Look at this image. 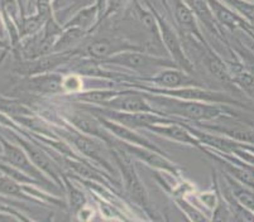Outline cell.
Returning a JSON list of instances; mask_svg holds the SVG:
<instances>
[{"label":"cell","mask_w":254,"mask_h":222,"mask_svg":"<svg viewBox=\"0 0 254 222\" xmlns=\"http://www.w3.org/2000/svg\"><path fill=\"white\" fill-rule=\"evenodd\" d=\"M95 3V0H73V4H71V8H68L67 10H72L76 11L77 9L80 8H84V6L87 5H91V4Z\"/></svg>","instance_id":"cell-29"},{"label":"cell","mask_w":254,"mask_h":222,"mask_svg":"<svg viewBox=\"0 0 254 222\" xmlns=\"http://www.w3.org/2000/svg\"><path fill=\"white\" fill-rule=\"evenodd\" d=\"M185 3L190 6L197 22L209 32L212 38H215L218 46L229 47V42L226 39L225 33L221 31V27L216 22L207 0H185Z\"/></svg>","instance_id":"cell-13"},{"label":"cell","mask_w":254,"mask_h":222,"mask_svg":"<svg viewBox=\"0 0 254 222\" xmlns=\"http://www.w3.org/2000/svg\"><path fill=\"white\" fill-rule=\"evenodd\" d=\"M161 3H162L163 8H165V10L167 11V13H170V8H168V4H167V0H159Z\"/></svg>","instance_id":"cell-33"},{"label":"cell","mask_w":254,"mask_h":222,"mask_svg":"<svg viewBox=\"0 0 254 222\" xmlns=\"http://www.w3.org/2000/svg\"><path fill=\"white\" fill-rule=\"evenodd\" d=\"M177 205H179L180 207L184 210L185 214H187L189 219L193 220V221H200V220H205L204 215L200 214V212H198L196 208H193V206H191L190 203L187 202V201L177 200Z\"/></svg>","instance_id":"cell-27"},{"label":"cell","mask_w":254,"mask_h":222,"mask_svg":"<svg viewBox=\"0 0 254 222\" xmlns=\"http://www.w3.org/2000/svg\"><path fill=\"white\" fill-rule=\"evenodd\" d=\"M127 89H92L86 90V91H80L76 94H71V97L77 103L82 104V105H91V106H105L106 104L112 101L114 97L119 96L120 94H123Z\"/></svg>","instance_id":"cell-18"},{"label":"cell","mask_w":254,"mask_h":222,"mask_svg":"<svg viewBox=\"0 0 254 222\" xmlns=\"http://www.w3.org/2000/svg\"><path fill=\"white\" fill-rule=\"evenodd\" d=\"M0 145L3 148L1 154H0V161L10 164L17 169L24 172L25 174H28L29 177L34 178L39 183V186H42L45 189L56 191L57 187L51 182L50 177H47L42 170L37 168L36 164L31 161L28 154L19 144H17L15 142L10 143L5 136L0 134Z\"/></svg>","instance_id":"cell-5"},{"label":"cell","mask_w":254,"mask_h":222,"mask_svg":"<svg viewBox=\"0 0 254 222\" xmlns=\"http://www.w3.org/2000/svg\"><path fill=\"white\" fill-rule=\"evenodd\" d=\"M11 50V46L9 42H5L3 41V39H0V51H5V52H8V51Z\"/></svg>","instance_id":"cell-31"},{"label":"cell","mask_w":254,"mask_h":222,"mask_svg":"<svg viewBox=\"0 0 254 222\" xmlns=\"http://www.w3.org/2000/svg\"><path fill=\"white\" fill-rule=\"evenodd\" d=\"M0 112L8 115L11 119L18 120L20 117L34 115L33 110L29 109L24 103L5 96H0Z\"/></svg>","instance_id":"cell-21"},{"label":"cell","mask_w":254,"mask_h":222,"mask_svg":"<svg viewBox=\"0 0 254 222\" xmlns=\"http://www.w3.org/2000/svg\"><path fill=\"white\" fill-rule=\"evenodd\" d=\"M0 39L3 41L9 42V33H8V28H6L5 19H4L3 10H1V5H0ZM10 43V42H9Z\"/></svg>","instance_id":"cell-28"},{"label":"cell","mask_w":254,"mask_h":222,"mask_svg":"<svg viewBox=\"0 0 254 222\" xmlns=\"http://www.w3.org/2000/svg\"><path fill=\"white\" fill-rule=\"evenodd\" d=\"M109 147L115 164H117L118 172L122 174V179H123L128 196L138 206H140L144 210H148V192L145 189L144 184H143L142 179L139 178L137 169H135L134 158L119 144L117 138L112 144H109Z\"/></svg>","instance_id":"cell-4"},{"label":"cell","mask_w":254,"mask_h":222,"mask_svg":"<svg viewBox=\"0 0 254 222\" xmlns=\"http://www.w3.org/2000/svg\"><path fill=\"white\" fill-rule=\"evenodd\" d=\"M101 108L113 109L118 111H127V112H159L145 97L142 91L127 87L123 94L114 97L112 101ZM162 114V112H161Z\"/></svg>","instance_id":"cell-12"},{"label":"cell","mask_w":254,"mask_h":222,"mask_svg":"<svg viewBox=\"0 0 254 222\" xmlns=\"http://www.w3.org/2000/svg\"><path fill=\"white\" fill-rule=\"evenodd\" d=\"M142 92L159 112H162L165 115H170V116L175 115L177 119H186L190 120V121L197 122H211L216 121L219 119H223L225 116L237 117V112L232 111L229 105H224V104L181 100V99L166 96V95L151 94V92L145 91Z\"/></svg>","instance_id":"cell-1"},{"label":"cell","mask_w":254,"mask_h":222,"mask_svg":"<svg viewBox=\"0 0 254 222\" xmlns=\"http://www.w3.org/2000/svg\"><path fill=\"white\" fill-rule=\"evenodd\" d=\"M64 186L66 187L68 192V197H70V207L72 214L77 215V212L85 207L86 205V198H85L84 193L75 186H72L71 180L68 179L66 175H64Z\"/></svg>","instance_id":"cell-24"},{"label":"cell","mask_w":254,"mask_h":222,"mask_svg":"<svg viewBox=\"0 0 254 222\" xmlns=\"http://www.w3.org/2000/svg\"><path fill=\"white\" fill-rule=\"evenodd\" d=\"M95 4L99 9V14H100V19L103 17L104 11H105V5H106V0H95ZM99 25H100V20H99Z\"/></svg>","instance_id":"cell-30"},{"label":"cell","mask_w":254,"mask_h":222,"mask_svg":"<svg viewBox=\"0 0 254 222\" xmlns=\"http://www.w3.org/2000/svg\"><path fill=\"white\" fill-rule=\"evenodd\" d=\"M130 3L131 0H106L105 11L100 19V24H103V22L108 20L110 17H114L117 14L126 10Z\"/></svg>","instance_id":"cell-25"},{"label":"cell","mask_w":254,"mask_h":222,"mask_svg":"<svg viewBox=\"0 0 254 222\" xmlns=\"http://www.w3.org/2000/svg\"><path fill=\"white\" fill-rule=\"evenodd\" d=\"M147 130L157 134V135L165 136V138L175 140L177 143L182 144L191 145V147L200 148L201 143L187 128L186 124H182L181 121H173V122H165V124H156L152 125Z\"/></svg>","instance_id":"cell-15"},{"label":"cell","mask_w":254,"mask_h":222,"mask_svg":"<svg viewBox=\"0 0 254 222\" xmlns=\"http://www.w3.org/2000/svg\"><path fill=\"white\" fill-rule=\"evenodd\" d=\"M224 180H225L228 187H229L230 192L233 193L235 200L240 205L244 206L247 210H249V211L254 214V189L246 186V184H243L239 180H237L234 177L228 174V173H224Z\"/></svg>","instance_id":"cell-20"},{"label":"cell","mask_w":254,"mask_h":222,"mask_svg":"<svg viewBox=\"0 0 254 222\" xmlns=\"http://www.w3.org/2000/svg\"><path fill=\"white\" fill-rule=\"evenodd\" d=\"M145 3L148 4L149 8L152 9V11L154 13L157 18V22L159 25V33H161V39L163 42V46H165L166 51L168 52L170 57L172 58V61L177 64V67L189 73H193L195 71V64L191 61V58L187 55L186 50H185L184 41H182L181 34L177 33L175 29H173L172 25L166 20V18L163 17L162 14L158 13L157 8L154 6V4L149 3L145 0Z\"/></svg>","instance_id":"cell-6"},{"label":"cell","mask_w":254,"mask_h":222,"mask_svg":"<svg viewBox=\"0 0 254 222\" xmlns=\"http://www.w3.org/2000/svg\"><path fill=\"white\" fill-rule=\"evenodd\" d=\"M147 1H149V3H152V0H147Z\"/></svg>","instance_id":"cell-34"},{"label":"cell","mask_w":254,"mask_h":222,"mask_svg":"<svg viewBox=\"0 0 254 222\" xmlns=\"http://www.w3.org/2000/svg\"><path fill=\"white\" fill-rule=\"evenodd\" d=\"M167 4L180 31L195 37L200 42H206L195 14L192 13L190 6L185 3V0H167Z\"/></svg>","instance_id":"cell-14"},{"label":"cell","mask_w":254,"mask_h":222,"mask_svg":"<svg viewBox=\"0 0 254 222\" xmlns=\"http://www.w3.org/2000/svg\"><path fill=\"white\" fill-rule=\"evenodd\" d=\"M210 8H211L212 14L215 17L216 22L220 25L221 29L225 28L229 32H235L238 29H242L246 32L249 37L254 36V27L240 14L233 10L230 6L223 3L221 0H207Z\"/></svg>","instance_id":"cell-11"},{"label":"cell","mask_w":254,"mask_h":222,"mask_svg":"<svg viewBox=\"0 0 254 222\" xmlns=\"http://www.w3.org/2000/svg\"><path fill=\"white\" fill-rule=\"evenodd\" d=\"M130 81H137V82L147 83L149 86L158 87V89H182V87H191V86H205V83L193 77L192 73H189L184 69L175 67V68H165L161 69L158 72L149 76H138V77H130L128 81L123 82H130Z\"/></svg>","instance_id":"cell-7"},{"label":"cell","mask_w":254,"mask_h":222,"mask_svg":"<svg viewBox=\"0 0 254 222\" xmlns=\"http://www.w3.org/2000/svg\"><path fill=\"white\" fill-rule=\"evenodd\" d=\"M95 116H98V115H95ZM98 117L100 119L101 124L104 125V128L109 131L113 136H115V138L119 139V140H122V142L130 143V144L140 145V147L151 148V149L162 152V150L159 149L157 145H154L151 140H148V139L144 138L142 134L138 133L135 129L124 126V125L119 124V122H115V121H113V120L106 119V117H104V116H98Z\"/></svg>","instance_id":"cell-16"},{"label":"cell","mask_w":254,"mask_h":222,"mask_svg":"<svg viewBox=\"0 0 254 222\" xmlns=\"http://www.w3.org/2000/svg\"><path fill=\"white\" fill-rule=\"evenodd\" d=\"M80 48L86 57L94 58L99 62L123 51H143V48L138 43H131L127 39L120 38H96L87 42L84 46H80Z\"/></svg>","instance_id":"cell-8"},{"label":"cell","mask_w":254,"mask_h":222,"mask_svg":"<svg viewBox=\"0 0 254 222\" xmlns=\"http://www.w3.org/2000/svg\"><path fill=\"white\" fill-rule=\"evenodd\" d=\"M118 142L127 152L130 154L134 159L143 162L147 166H152V168H156V169L163 170V172L172 173V174H179V168L175 163H173L171 159H168L167 157L163 154L162 152H158V150L151 149V148L140 147V145L130 144V143L122 142L118 139Z\"/></svg>","instance_id":"cell-9"},{"label":"cell","mask_w":254,"mask_h":222,"mask_svg":"<svg viewBox=\"0 0 254 222\" xmlns=\"http://www.w3.org/2000/svg\"><path fill=\"white\" fill-rule=\"evenodd\" d=\"M99 20H100V14H99L98 6L94 3L91 5L84 6V8H80L73 11L71 17L64 23V27L80 28V29H84V31L89 32V34H91L92 31H95L99 27Z\"/></svg>","instance_id":"cell-17"},{"label":"cell","mask_w":254,"mask_h":222,"mask_svg":"<svg viewBox=\"0 0 254 222\" xmlns=\"http://www.w3.org/2000/svg\"><path fill=\"white\" fill-rule=\"evenodd\" d=\"M230 51L234 53V56L237 57V59L239 61V63L242 64L244 69L249 75H252L254 77V52L248 48L247 46H244L242 42H239L237 39L235 43L230 45L229 43Z\"/></svg>","instance_id":"cell-23"},{"label":"cell","mask_w":254,"mask_h":222,"mask_svg":"<svg viewBox=\"0 0 254 222\" xmlns=\"http://www.w3.org/2000/svg\"><path fill=\"white\" fill-rule=\"evenodd\" d=\"M104 66L120 67V68L134 71L142 76H149L165 68H175L177 64L165 56H157L144 51L130 50L123 51L109 58L100 61ZM140 77V76H139Z\"/></svg>","instance_id":"cell-3"},{"label":"cell","mask_w":254,"mask_h":222,"mask_svg":"<svg viewBox=\"0 0 254 222\" xmlns=\"http://www.w3.org/2000/svg\"><path fill=\"white\" fill-rule=\"evenodd\" d=\"M253 129H254V126H253Z\"/></svg>","instance_id":"cell-35"},{"label":"cell","mask_w":254,"mask_h":222,"mask_svg":"<svg viewBox=\"0 0 254 222\" xmlns=\"http://www.w3.org/2000/svg\"><path fill=\"white\" fill-rule=\"evenodd\" d=\"M56 134L66 140V143L73 145L85 157L100 164L106 172L117 173L113 166V162L115 161L113 158L110 147L101 139L82 133L78 129L71 126V124L56 128Z\"/></svg>","instance_id":"cell-2"},{"label":"cell","mask_w":254,"mask_h":222,"mask_svg":"<svg viewBox=\"0 0 254 222\" xmlns=\"http://www.w3.org/2000/svg\"><path fill=\"white\" fill-rule=\"evenodd\" d=\"M46 19L38 13L27 14L22 18L19 24V41L25 37L39 33L45 27Z\"/></svg>","instance_id":"cell-22"},{"label":"cell","mask_w":254,"mask_h":222,"mask_svg":"<svg viewBox=\"0 0 254 222\" xmlns=\"http://www.w3.org/2000/svg\"><path fill=\"white\" fill-rule=\"evenodd\" d=\"M242 145H243L246 149H248L249 152H252L254 154V144H248V143H242Z\"/></svg>","instance_id":"cell-32"},{"label":"cell","mask_w":254,"mask_h":222,"mask_svg":"<svg viewBox=\"0 0 254 222\" xmlns=\"http://www.w3.org/2000/svg\"><path fill=\"white\" fill-rule=\"evenodd\" d=\"M62 86H64V92L76 94V92L82 91V81L80 80V76L78 75L68 73V75H64Z\"/></svg>","instance_id":"cell-26"},{"label":"cell","mask_w":254,"mask_h":222,"mask_svg":"<svg viewBox=\"0 0 254 222\" xmlns=\"http://www.w3.org/2000/svg\"><path fill=\"white\" fill-rule=\"evenodd\" d=\"M89 32L80 29L75 27H64V31L59 36L56 41V45L53 47V52H64V51L75 50L80 47L82 41L89 37Z\"/></svg>","instance_id":"cell-19"},{"label":"cell","mask_w":254,"mask_h":222,"mask_svg":"<svg viewBox=\"0 0 254 222\" xmlns=\"http://www.w3.org/2000/svg\"><path fill=\"white\" fill-rule=\"evenodd\" d=\"M62 81H64V73L59 71H51V72L24 77L22 89L25 92L33 95L52 96L64 92Z\"/></svg>","instance_id":"cell-10"}]
</instances>
